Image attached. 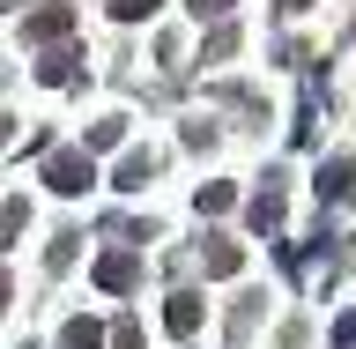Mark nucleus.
Instances as JSON below:
<instances>
[{
    "mask_svg": "<svg viewBox=\"0 0 356 349\" xmlns=\"http://www.w3.org/2000/svg\"><path fill=\"white\" fill-rule=\"evenodd\" d=\"M44 186H52V194H67V201H82L89 186H97V164H89V149H60L52 164H44Z\"/></svg>",
    "mask_w": 356,
    "mask_h": 349,
    "instance_id": "f257e3e1",
    "label": "nucleus"
},
{
    "mask_svg": "<svg viewBox=\"0 0 356 349\" xmlns=\"http://www.w3.org/2000/svg\"><path fill=\"white\" fill-rule=\"evenodd\" d=\"M200 245H208V275H238V267H245V253L230 238H200Z\"/></svg>",
    "mask_w": 356,
    "mask_h": 349,
    "instance_id": "6e6552de",
    "label": "nucleus"
},
{
    "mask_svg": "<svg viewBox=\"0 0 356 349\" xmlns=\"http://www.w3.org/2000/svg\"><path fill=\"white\" fill-rule=\"evenodd\" d=\"M230 52H238V30H230V22H222L216 38H208V60H230Z\"/></svg>",
    "mask_w": 356,
    "mask_h": 349,
    "instance_id": "ddd939ff",
    "label": "nucleus"
},
{
    "mask_svg": "<svg viewBox=\"0 0 356 349\" xmlns=\"http://www.w3.org/2000/svg\"><path fill=\"white\" fill-rule=\"evenodd\" d=\"M275 8H282V15H297V8H312V0H275Z\"/></svg>",
    "mask_w": 356,
    "mask_h": 349,
    "instance_id": "a211bd4d",
    "label": "nucleus"
},
{
    "mask_svg": "<svg viewBox=\"0 0 356 349\" xmlns=\"http://www.w3.org/2000/svg\"><path fill=\"white\" fill-rule=\"evenodd\" d=\"M119 134H127V127H119V119H97V127H89V149H111Z\"/></svg>",
    "mask_w": 356,
    "mask_h": 349,
    "instance_id": "4468645a",
    "label": "nucleus"
},
{
    "mask_svg": "<svg viewBox=\"0 0 356 349\" xmlns=\"http://www.w3.org/2000/svg\"><path fill=\"white\" fill-rule=\"evenodd\" d=\"M193 15H230V0H186Z\"/></svg>",
    "mask_w": 356,
    "mask_h": 349,
    "instance_id": "f3484780",
    "label": "nucleus"
},
{
    "mask_svg": "<svg viewBox=\"0 0 356 349\" xmlns=\"http://www.w3.org/2000/svg\"><path fill=\"white\" fill-rule=\"evenodd\" d=\"M349 186H356V156H327V164H319V194L341 201Z\"/></svg>",
    "mask_w": 356,
    "mask_h": 349,
    "instance_id": "20e7f679",
    "label": "nucleus"
},
{
    "mask_svg": "<svg viewBox=\"0 0 356 349\" xmlns=\"http://www.w3.org/2000/svg\"><path fill=\"white\" fill-rule=\"evenodd\" d=\"M111 349H141V320H119V327H111Z\"/></svg>",
    "mask_w": 356,
    "mask_h": 349,
    "instance_id": "2eb2a0df",
    "label": "nucleus"
},
{
    "mask_svg": "<svg viewBox=\"0 0 356 349\" xmlns=\"http://www.w3.org/2000/svg\"><path fill=\"white\" fill-rule=\"evenodd\" d=\"M74 67H82V52H74V45H44V60H38V75H44V82H74Z\"/></svg>",
    "mask_w": 356,
    "mask_h": 349,
    "instance_id": "7ed1b4c3",
    "label": "nucleus"
},
{
    "mask_svg": "<svg viewBox=\"0 0 356 349\" xmlns=\"http://www.w3.org/2000/svg\"><path fill=\"white\" fill-rule=\"evenodd\" d=\"M200 208H208V216L238 208V186H230V178H208V186H200Z\"/></svg>",
    "mask_w": 356,
    "mask_h": 349,
    "instance_id": "9d476101",
    "label": "nucleus"
},
{
    "mask_svg": "<svg viewBox=\"0 0 356 349\" xmlns=\"http://www.w3.org/2000/svg\"><path fill=\"white\" fill-rule=\"evenodd\" d=\"M149 171H156V164H149L141 149H134L127 164H119V194H141V186H149Z\"/></svg>",
    "mask_w": 356,
    "mask_h": 349,
    "instance_id": "9b49d317",
    "label": "nucleus"
},
{
    "mask_svg": "<svg viewBox=\"0 0 356 349\" xmlns=\"http://www.w3.org/2000/svg\"><path fill=\"white\" fill-rule=\"evenodd\" d=\"M245 223H252V231H275V223H282V194H252L245 201Z\"/></svg>",
    "mask_w": 356,
    "mask_h": 349,
    "instance_id": "0eeeda50",
    "label": "nucleus"
},
{
    "mask_svg": "<svg viewBox=\"0 0 356 349\" xmlns=\"http://www.w3.org/2000/svg\"><path fill=\"white\" fill-rule=\"evenodd\" d=\"M156 8H163V0H111V15H119V22H149Z\"/></svg>",
    "mask_w": 356,
    "mask_h": 349,
    "instance_id": "f8f14e48",
    "label": "nucleus"
},
{
    "mask_svg": "<svg viewBox=\"0 0 356 349\" xmlns=\"http://www.w3.org/2000/svg\"><path fill=\"white\" fill-rule=\"evenodd\" d=\"M134 275H141V261H134V253H104V261H97V290H111V297H119V290H134Z\"/></svg>",
    "mask_w": 356,
    "mask_h": 349,
    "instance_id": "f03ea898",
    "label": "nucleus"
},
{
    "mask_svg": "<svg viewBox=\"0 0 356 349\" xmlns=\"http://www.w3.org/2000/svg\"><path fill=\"white\" fill-rule=\"evenodd\" d=\"M334 349H356V305L341 312V320H334Z\"/></svg>",
    "mask_w": 356,
    "mask_h": 349,
    "instance_id": "dca6fc26",
    "label": "nucleus"
},
{
    "mask_svg": "<svg viewBox=\"0 0 356 349\" xmlns=\"http://www.w3.org/2000/svg\"><path fill=\"white\" fill-rule=\"evenodd\" d=\"M22 30H30V38H38V45H60L67 30H74V15H67V8H38V15L22 22Z\"/></svg>",
    "mask_w": 356,
    "mask_h": 349,
    "instance_id": "39448f33",
    "label": "nucleus"
},
{
    "mask_svg": "<svg viewBox=\"0 0 356 349\" xmlns=\"http://www.w3.org/2000/svg\"><path fill=\"white\" fill-rule=\"evenodd\" d=\"M163 320H171V334H200V320H208V305H200L193 290H178V297H171V312H163Z\"/></svg>",
    "mask_w": 356,
    "mask_h": 349,
    "instance_id": "423d86ee",
    "label": "nucleus"
},
{
    "mask_svg": "<svg viewBox=\"0 0 356 349\" xmlns=\"http://www.w3.org/2000/svg\"><path fill=\"white\" fill-rule=\"evenodd\" d=\"M60 342H67V349H104L111 334L97 327V320H67V334H60Z\"/></svg>",
    "mask_w": 356,
    "mask_h": 349,
    "instance_id": "1a4fd4ad",
    "label": "nucleus"
}]
</instances>
